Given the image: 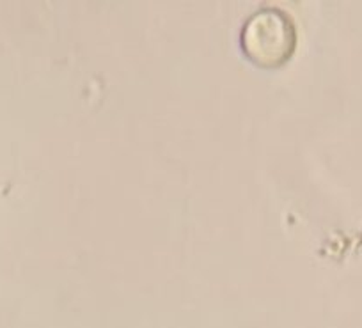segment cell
<instances>
[{
	"instance_id": "6da1fadb",
	"label": "cell",
	"mask_w": 362,
	"mask_h": 328,
	"mask_svg": "<svg viewBox=\"0 0 362 328\" xmlns=\"http://www.w3.org/2000/svg\"><path fill=\"white\" fill-rule=\"evenodd\" d=\"M298 33L293 18L277 8H263L243 23L240 48L250 64L261 69L286 66L297 52Z\"/></svg>"
}]
</instances>
